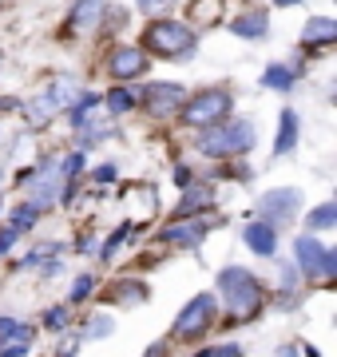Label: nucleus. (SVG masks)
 Masks as SVG:
<instances>
[{
	"label": "nucleus",
	"instance_id": "c756f323",
	"mask_svg": "<svg viewBox=\"0 0 337 357\" xmlns=\"http://www.w3.org/2000/svg\"><path fill=\"white\" fill-rule=\"evenodd\" d=\"M135 4H139L143 13H163V8H171V4H175V0H135Z\"/></svg>",
	"mask_w": 337,
	"mask_h": 357
},
{
	"label": "nucleus",
	"instance_id": "20e7f679",
	"mask_svg": "<svg viewBox=\"0 0 337 357\" xmlns=\"http://www.w3.org/2000/svg\"><path fill=\"white\" fill-rule=\"evenodd\" d=\"M294 258H298L301 274H322V278H334V274H337V255H334V250H325L313 234H310V238L301 234L298 243H294Z\"/></svg>",
	"mask_w": 337,
	"mask_h": 357
},
{
	"label": "nucleus",
	"instance_id": "6e6552de",
	"mask_svg": "<svg viewBox=\"0 0 337 357\" xmlns=\"http://www.w3.org/2000/svg\"><path fill=\"white\" fill-rule=\"evenodd\" d=\"M24 183H28V206L44 211L60 195V167H44L40 175H24Z\"/></svg>",
	"mask_w": 337,
	"mask_h": 357
},
{
	"label": "nucleus",
	"instance_id": "f704fd0d",
	"mask_svg": "<svg viewBox=\"0 0 337 357\" xmlns=\"http://www.w3.org/2000/svg\"><path fill=\"white\" fill-rule=\"evenodd\" d=\"M175 183H179V187H187V183H191V171H187V167H175Z\"/></svg>",
	"mask_w": 337,
	"mask_h": 357
},
{
	"label": "nucleus",
	"instance_id": "7c9ffc66",
	"mask_svg": "<svg viewBox=\"0 0 337 357\" xmlns=\"http://www.w3.org/2000/svg\"><path fill=\"white\" fill-rule=\"evenodd\" d=\"M79 167H84V155H68V159H64V167H60V175H76V171H79Z\"/></svg>",
	"mask_w": 337,
	"mask_h": 357
},
{
	"label": "nucleus",
	"instance_id": "412c9836",
	"mask_svg": "<svg viewBox=\"0 0 337 357\" xmlns=\"http://www.w3.org/2000/svg\"><path fill=\"white\" fill-rule=\"evenodd\" d=\"M28 345H32V330H20L16 333V337H8V345H4V349H0V357H24L28 354Z\"/></svg>",
	"mask_w": 337,
	"mask_h": 357
},
{
	"label": "nucleus",
	"instance_id": "2f4dec72",
	"mask_svg": "<svg viewBox=\"0 0 337 357\" xmlns=\"http://www.w3.org/2000/svg\"><path fill=\"white\" fill-rule=\"evenodd\" d=\"M20 330H24L20 321H13V318H0V337H16Z\"/></svg>",
	"mask_w": 337,
	"mask_h": 357
},
{
	"label": "nucleus",
	"instance_id": "39448f33",
	"mask_svg": "<svg viewBox=\"0 0 337 357\" xmlns=\"http://www.w3.org/2000/svg\"><path fill=\"white\" fill-rule=\"evenodd\" d=\"M226 112H230V96H226V91H203V96H195V100L182 107V119L195 123V128H210V123H219Z\"/></svg>",
	"mask_w": 337,
	"mask_h": 357
},
{
	"label": "nucleus",
	"instance_id": "72a5a7b5",
	"mask_svg": "<svg viewBox=\"0 0 337 357\" xmlns=\"http://www.w3.org/2000/svg\"><path fill=\"white\" fill-rule=\"evenodd\" d=\"M16 234H20V230H13V227H8V230H0V250H8V246L16 243Z\"/></svg>",
	"mask_w": 337,
	"mask_h": 357
},
{
	"label": "nucleus",
	"instance_id": "9d476101",
	"mask_svg": "<svg viewBox=\"0 0 337 357\" xmlns=\"http://www.w3.org/2000/svg\"><path fill=\"white\" fill-rule=\"evenodd\" d=\"M203 234H207V222H203V218H175V222L163 230V238H167V243H179V246H198Z\"/></svg>",
	"mask_w": 337,
	"mask_h": 357
},
{
	"label": "nucleus",
	"instance_id": "6ab92c4d",
	"mask_svg": "<svg viewBox=\"0 0 337 357\" xmlns=\"http://www.w3.org/2000/svg\"><path fill=\"white\" fill-rule=\"evenodd\" d=\"M262 84L274 88V91H290V88H294V72H290V68H266Z\"/></svg>",
	"mask_w": 337,
	"mask_h": 357
},
{
	"label": "nucleus",
	"instance_id": "f8f14e48",
	"mask_svg": "<svg viewBox=\"0 0 337 357\" xmlns=\"http://www.w3.org/2000/svg\"><path fill=\"white\" fill-rule=\"evenodd\" d=\"M242 243H246L250 250H254V255L270 258L274 250H278V230L266 227V222H250V227L242 230Z\"/></svg>",
	"mask_w": 337,
	"mask_h": 357
},
{
	"label": "nucleus",
	"instance_id": "f3484780",
	"mask_svg": "<svg viewBox=\"0 0 337 357\" xmlns=\"http://www.w3.org/2000/svg\"><path fill=\"white\" fill-rule=\"evenodd\" d=\"M52 112H56V103L48 100V96H36V100L24 103V115H28V123H32V128H44V123L52 119Z\"/></svg>",
	"mask_w": 337,
	"mask_h": 357
},
{
	"label": "nucleus",
	"instance_id": "f257e3e1",
	"mask_svg": "<svg viewBox=\"0 0 337 357\" xmlns=\"http://www.w3.org/2000/svg\"><path fill=\"white\" fill-rule=\"evenodd\" d=\"M219 294H222V302H226V310H230L234 318H250V314H258V306H262L258 282H254V274H246L242 266L222 270L219 274Z\"/></svg>",
	"mask_w": 337,
	"mask_h": 357
},
{
	"label": "nucleus",
	"instance_id": "b1692460",
	"mask_svg": "<svg viewBox=\"0 0 337 357\" xmlns=\"http://www.w3.org/2000/svg\"><path fill=\"white\" fill-rule=\"evenodd\" d=\"M131 107H135V96H131V91H111V96H107V112L123 115V112H131Z\"/></svg>",
	"mask_w": 337,
	"mask_h": 357
},
{
	"label": "nucleus",
	"instance_id": "ddd939ff",
	"mask_svg": "<svg viewBox=\"0 0 337 357\" xmlns=\"http://www.w3.org/2000/svg\"><path fill=\"white\" fill-rule=\"evenodd\" d=\"M79 96H84V84H79L76 76H56L52 88H48V100H52L56 107H76Z\"/></svg>",
	"mask_w": 337,
	"mask_h": 357
},
{
	"label": "nucleus",
	"instance_id": "9b49d317",
	"mask_svg": "<svg viewBox=\"0 0 337 357\" xmlns=\"http://www.w3.org/2000/svg\"><path fill=\"white\" fill-rule=\"evenodd\" d=\"M182 100H187V91H182L179 84H147V103H151V112L155 115L175 112Z\"/></svg>",
	"mask_w": 337,
	"mask_h": 357
},
{
	"label": "nucleus",
	"instance_id": "f03ea898",
	"mask_svg": "<svg viewBox=\"0 0 337 357\" xmlns=\"http://www.w3.org/2000/svg\"><path fill=\"white\" fill-rule=\"evenodd\" d=\"M254 147V123L250 119H234V123H210L207 135L198 139L203 155H242Z\"/></svg>",
	"mask_w": 337,
	"mask_h": 357
},
{
	"label": "nucleus",
	"instance_id": "bb28decb",
	"mask_svg": "<svg viewBox=\"0 0 337 357\" xmlns=\"http://www.w3.org/2000/svg\"><path fill=\"white\" fill-rule=\"evenodd\" d=\"M64 321H68V310L64 306H56V310H48V314H44V326H48L52 333L64 330Z\"/></svg>",
	"mask_w": 337,
	"mask_h": 357
},
{
	"label": "nucleus",
	"instance_id": "4468645a",
	"mask_svg": "<svg viewBox=\"0 0 337 357\" xmlns=\"http://www.w3.org/2000/svg\"><path fill=\"white\" fill-rule=\"evenodd\" d=\"M266 8H250V13H242V16H234V36H242V40H262L266 36Z\"/></svg>",
	"mask_w": 337,
	"mask_h": 357
},
{
	"label": "nucleus",
	"instance_id": "cd10ccee",
	"mask_svg": "<svg viewBox=\"0 0 337 357\" xmlns=\"http://www.w3.org/2000/svg\"><path fill=\"white\" fill-rule=\"evenodd\" d=\"M91 286H95V282H91V274H79V278L72 282V302H84V298L91 294Z\"/></svg>",
	"mask_w": 337,
	"mask_h": 357
},
{
	"label": "nucleus",
	"instance_id": "c85d7f7f",
	"mask_svg": "<svg viewBox=\"0 0 337 357\" xmlns=\"http://www.w3.org/2000/svg\"><path fill=\"white\" fill-rule=\"evenodd\" d=\"M48 255H56V246H40V250H32V255H28L24 262H20V266H28V270H32V266H40V262H44Z\"/></svg>",
	"mask_w": 337,
	"mask_h": 357
},
{
	"label": "nucleus",
	"instance_id": "c9c22d12",
	"mask_svg": "<svg viewBox=\"0 0 337 357\" xmlns=\"http://www.w3.org/2000/svg\"><path fill=\"white\" fill-rule=\"evenodd\" d=\"M274 4H298V0H274Z\"/></svg>",
	"mask_w": 337,
	"mask_h": 357
},
{
	"label": "nucleus",
	"instance_id": "0eeeda50",
	"mask_svg": "<svg viewBox=\"0 0 337 357\" xmlns=\"http://www.w3.org/2000/svg\"><path fill=\"white\" fill-rule=\"evenodd\" d=\"M298 206H301V195L294 187H282V191H270L262 199V218H266V227H282V222L298 215Z\"/></svg>",
	"mask_w": 337,
	"mask_h": 357
},
{
	"label": "nucleus",
	"instance_id": "473e14b6",
	"mask_svg": "<svg viewBox=\"0 0 337 357\" xmlns=\"http://www.w3.org/2000/svg\"><path fill=\"white\" fill-rule=\"evenodd\" d=\"M95 178H100V183H111V178H116V163H104L95 171Z\"/></svg>",
	"mask_w": 337,
	"mask_h": 357
},
{
	"label": "nucleus",
	"instance_id": "1a4fd4ad",
	"mask_svg": "<svg viewBox=\"0 0 337 357\" xmlns=\"http://www.w3.org/2000/svg\"><path fill=\"white\" fill-rule=\"evenodd\" d=\"M107 68H111L116 79H135V76L147 72V52L143 48H116L111 60H107Z\"/></svg>",
	"mask_w": 337,
	"mask_h": 357
},
{
	"label": "nucleus",
	"instance_id": "aec40b11",
	"mask_svg": "<svg viewBox=\"0 0 337 357\" xmlns=\"http://www.w3.org/2000/svg\"><path fill=\"white\" fill-rule=\"evenodd\" d=\"M100 16H104V8H100V4L79 0V8H76V16H72V20H76V28H95V20H100Z\"/></svg>",
	"mask_w": 337,
	"mask_h": 357
},
{
	"label": "nucleus",
	"instance_id": "423d86ee",
	"mask_svg": "<svg viewBox=\"0 0 337 357\" xmlns=\"http://www.w3.org/2000/svg\"><path fill=\"white\" fill-rule=\"evenodd\" d=\"M214 321V298L210 294H198V298H191L187 306H182V314L175 318V333H182V337H195V333H203Z\"/></svg>",
	"mask_w": 337,
	"mask_h": 357
},
{
	"label": "nucleus",
	"instance_id": "a211bd4d",
	"mask_svg": "<svg viewBox=\"0 0 337 357\" xmlns=\"http://www.w3.org/2000/svg\"><path fill=\"white\" fill-rule=\"evenodd\" d=\"M334 222H337V203H322L310 218H306V230H329Z\"/></svg>",
	"mask_w": 337,
	"mask_h": 357
},
{
	"label": "nucleus",
	"instance_id": "2eb2a0df",
	"mask_svg": "<svg viewBox=\"0 0 337 357\" xmlns=\"http://www.w3.org/2000/svg\"><path fill=\"white\" fill-rule=\"evenodd\" d=\"M301 40H306V44H329V40H337V24L329 16H313V20H306V28H301Z\"/></svg>",
	"mask_w": 337,
	"mask_h": 357
},
{
	"label": "nucleus",
	"instance_id": "5701e85b",
	"mask_svg": "<svg viewBox=\"0 0 337 357\" xmlns=\"http://www.w3.org/2000/svg\"><path fill=\"white\" fill-rule=\"evenodd\" d=\"M107 333H111V318L107 314H95L88 321V330H84V342H95V337H107Z\"/></svg>",
	"mask_w": 337,
	"mask_h": 357
},
{
	"label": "nucleus",
	"instance_id": "a878e982",
	"mask_svg": "<svg viewBox=\"0 0 337 357\" xmlns=\"http://www.w3.org/2000/svg\"><path fill=\"white\" fill-rule=\"evenodd\" d=\"M127 222H123V227H119V230H111V238H107V243H104V250H100V258H104V262H107V258H111V255H116V246L119 243H123V238H127Z\"/></svg>",
	"mask_w": 337,
	"mask_h": 357
},
{
	"label": "nucleus",
	"instance_id": "4be33fe9",
	"mask_svg": "<svg viewBox=\"0 0 337 357\" xmlns=\"http://www.w3.org/2000/svg\"><path fill=\"white\" fill-rule=\"evenodd\" d=\"M210 203V195L207 191H198V187H191V191L182 195V203H179V218L182 215H191V211H198V206H207Z\"/></svg>",
	"mask_w": 337,
	"mask_h": 357
},
{
	"label": "nucleus",
	"instance_id": "393cba45",
	"mask_svg": "<svg viewBox=\"0 0 337 357\" xmlns=\"http://www.w3.org/2000/svg\"><path fill=\"white\" fill-rule=\"evenodd\" d=\"M36 215H40V211H36V206H16V211H13V230H28V227H32V222H36Z\"/></svg>",
	"mask_w": 337,
	"mask_h": 357
},
{
	"label": "nucleus",
	"instance_id": "dca6fc26",
	"mask_svg": "<svg viewBox=\"0 0 337 357\" xmlns=\"http://www.w3.org/2000/svg\"><path fill=\"white\" fill-rule=\"evenodd\" d=\"M298 143V115L282 112V131H278V143H274V155H290Z\"/></svg>",
	"mask_w": 337,
	"mask_h": 357
},
{
	"label": "nucleus",
	"instance_id": "7ed1b4c3",
	"mask_svg": "<svg viewBox=\"0 0 337 357\" xmlns=\"http://www.w3.org/2000/svg\"><path fill=\"white\" fill-rule=\"evenodd\" d=\"M143 40H147V48L159 52V56H191V52H195V32L187 24H175V20H155V24H147Z\"/></svg>",
	"mask_w": 337,
	"mask_h": 357
}]
</instances>
